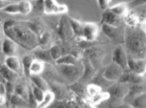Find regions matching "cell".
I'll list each match as a JSON object with an SVG mask.
<instances>
[{"instance_id":"obj_11","label":"cell","mask_w":146,"mask_h":108,"mask_svg":"<svg viewBox=\"0 0 146 108\" xmlns=\"http://www.w3.org/2000/svg\"><path fill=\"white\" fill-rule=\"evenodd\" d=\"M118 82L125 83L127 84H133V83H140L144 82L143 76L133 73L129 70H123V72L118 80Z\"/></svg>"},{"instance_id":"obj_33","label":"cell","mask_w":146,"mask_h":108,"mask_svg":"<svg viewBox=\"0 0 146 108\" xmlns=\"http://www.w3.org/2000/svg\"><path fill=\"white\" fill-rule=\"evenodd\" d=\"M4 13L9 14V15H17L19 14V9L18 2L13 1L11 4L2 10Z\"/></svg>"},{"instance_id":"obj_36","label":"cell","mask_w":146,"mask_h":108,"mask_svg":"<svg viewBox=\"0 0 146 108\" xmlns=\"http://www.w3.org/2000/svg\"><path fill=\"white\" fill-rule=\"evenodd\" d=\"M97 1H98L100 9L104 11L110 7V4L111 0H97Z\"/></svg>"},{"instance_id":"obj_3","label":"cell","mask_w":146,"mask_h":108,"mask_svg":"<svg viewBox=\"0 0 146 108\" xmlns=\"http://www.w3.org/2000/svg\"><path fill=\"white\" fill-rule=\"evenodd\" d=\"M62 76L70 83H74L84 74V68L82 65H58Z\"/></svg>"},{"instance_id":"obj_9","label":"cell","mask_w":146,"mask_h":108,"mask_svg":"<svg viewBox=\"0 0 146 108\" xmlns=\"http://www.w3.org/2000/svg\"><path fill=\"white\" fill-rule=\"evenodd\" d=\"M127 66L128 70L135 74L141 76L146 74V62L144 59L133 58L127 55Z\"/></svg>"},{"instance_id":"obj_20","label":"cell","mask_w":146,"mask_h":108,"mask_svg":"<svg viewBox=\"0 0 146 108\" xmlns=\"http://www.w3.org/2000/svg\"><path fill=\"white\" fill-rule=\"evenodd\" d=\"M44 69V62L35 58L29 68V76L31 75H40Z\"/></svg>"},{"instance_id":"obj_31","label":"cell","mask_w":146,"mask_h":108,"mask_svg":"<svg viewBox=\"0 0 146 108\" xmlns=\"http://www.w3.org/2000/svg\"><path fill=\"white\" fill-rule=\"evenodd\" d=\"M31 90L32 93H33L34 97H35V99H36V102H37L38 105L40 102H41L42 99H43L44 92H45V91H43L41 89H40L39 87L35 86V85H33V83H32Z\"/></svg>"},{"instance_id":"obj_1","label":"cell","mask_w":146,"mask_h":108,"mask_svg":"<svg viewBox=\"0 0 146 108\" xmlns=\"http://www.w3.org/2000/svg\"><path fill=\"white\" fill-rule=\"evenodd\" d=\"M3 34L22 48L34 50L39 46V36L30 27L29 21L7 20L3 25Z\"/></svg>"},{"instance_id":"obj_4","label":"cell","mask_w":146,"mask_h":108,"mask_svg":"<svg viewBox=\"0 0 146 108\" xmlns=\"http://www.w3.org/2000/svg\"><path fill=\"white\" fill-rule=\"evenodd\" d=\"M68 11V8L65 4L58 3L56 0H44L43 13L46 15H63Z\"/></svg>"},{"instance_id":"obj_6","label":"cell","mask_w":146,"mask_h":108,"mask_svg":"<svg viewBox=\"0 0 146 108\" xmlns=\"http://www.w3.org/2000/svg\"><path fill=\"white\" fill-rule=\"evenodd\" d=\"M99 32V27L96 23L86 22L83 24L82 35L81 39L86 42H93L96 39Z\"/></svg>"},{"instance_id":"obj_28","label":"cell","mask_w":146,"mask_h":108,"mask_svg":"<svg viewBox=\"0 0 146 108\" xmlns=\"http://www.w3.org/2000/svg\"><path fill=\"white\" fill-rule=\"evenodd\" d=\"M129 103L133 107H146V91L137 95Z\"/></svg>"},{"instance_id":"obj_5","label":"cell","mask_w":146,"mask_h":108,"mask_svg":"<svg viewBox=\"0 0 146 108\" xmlns=\"http://www.w3.org/2000/svg\"><path fill=\"white\" fill-rule=\"evenodd\" d=\"M113 62L120 66L123 70H127V53L123 44H119L115 46L112 53Z\"/></svg>"},{"instance_id":"obj_15","label":"cell","mask_w":146,"mask_h":108,"mask_svg":"<svg viewBox=\"0 0 146 108\" xmlns=\"http://www.w3.org/2000/svg\"><path fill=\"white\" fill-rule=\"evenodd\" d=\"M19 75L9 69L5 64H3L0 67V76L5 81L15 83L17 81Z\"/></svg>"},{"instance_id":"obj_21","label":"cell","mask_w":146,"mask_h":108,"mask_svg":"<svg viewBox=\"0 0 146 108\" xmlns=\"http://www.w3.org/2000/svg\"><path fill=\"white\" fill-rule=\"evenodd\" d=\"M29 78L33 85L39 87L40 89H42L43 91H46L50 89L47 82L40 75H31Z\"/></svg>"},{"instance_id":"obj_26","label":"cell","mask_w":146,"mask_h":108,"mask_svg":"<svg viewBox=\"0 0 146 108\" xmlns=\"http://www.w3.org/2000/svg\"><path fill=\"white\" fill-rule=\"evenodd\" d=\"M19 9V14L23 15H27L33 10V5L29 0H21L18 2Z\"/></svg>"},{"instance_id":"obj_18","label":"cell","mask_w":146,"mask_h":108,"mask_svg":"<svg viewBox=\"0 0 146 108\" xmlns=\"http://www.w3.org/2000/svg\"><path fill=\"white\" fill-rule=\"evenodd\" d=\"M108 9L115 15L122 17H124L127 15L129 10L127 3H119L115 4L114 5L109 7Z\"/></svg>"},{"instance_id":"obj_17","label":"cell","mask_w":146,"mask_h":108,"mask_svg":"<svg viewBox=\"0 0 146 108\" xmlns=\"http://www.w3.org/2000/svg\"><path fill=\"white\" fill-rule=\"evenodd\" d=\"M68 21H69L73 36L81 39L82 35L83 24H84V23L70 17H68Z\"/></svg>"},{"instance_id":"obj_19","label":"cell","mask_w":146,"mask_h":108,"mask_svg":"<svg viewBox=\"0 0 146 108\" xmlns=\"http://www.w3.org/2000/svg\"><path fill=\"white\" fill-rule=\"evenodd\" d=\"M34 51H35L34 55H35V58L42 60L44 63H51L52 62H54V60L50 56L48 49H43V48L37 47L34 50Z\"/></svg>"},{"instance_id":"obj_13","label":"cell","mask_w":146,"mask_h":108,"mask_svg":"<svg viewBox=\"0 0 146 108\" xmlns=\"http://www.w3.org/2000/svg\"><path fill=\"white\" fill-rule=\"evenodd\" d=\"M146 91V85L143 83H133L128 87V91L123 99H129V103L132 99L141 93Z\"/></svg>"},{"instance_id":"obj_30","label":"cell","mask_w":146,"mask_h":108,"mask_svg":"<svg viewBox=\"0 0 146 108\" xmlns=\"http://www.w3.org/2000/svg\"><path fill=\"white\" fill-rule=\"evenodd\" d=\"M139 22V19L135 14L128 11L127 15L124 17V23L126 24L127 26L129 27H137Z\"/></svg>"},{"instance_id":"obj_32","label":"cell","mask_w":146,"mask_h":108,"mask_svg":"<svg viewBox=\"0 0 146 108\" xmlns=\"http://www.w3.org/2000/svg\"><path fill=\"white\" fill-rule=\"evenodd\" d=\"M50 56L54 62H56L58 59H59L62 56V50L60 46L57 44H52L51 46L48 48Z\"/></svg>"},{"instance_id":"obj_10","label":"cell","mask_w":146,"mask_h":108,"mask_svg":"<svg viewBox=\"0 0 146 108\" xmlns=\"http://www.w3.org/2000/svg\"><path fill=\"white\" fill-rule=\"evenodd\" d=\"M128 87L127 83L117 81V83H115L110 87L108 91L110 97L116 100L123 99L128 91Z\"/></svg>"},{"instance_id":"obj_23","label":"cell","mask_w":146,"mask_h":108,"mask_svg":"<svg viewBox=\"0 0 146 108\" xmlns=\"http://www.w3.org/2000/svg\"><path fill=\"white\" fill-rule=\"evenodd\" d=\"M52 36L49 32H43L39 36V46L38 47L43 49H48L52 44Z\"/></svg>"},{"instance_id":"obj_41","label":"cell","mask_w":146,"mask_h":108,"mask_svg":"<svg viewBox=\"0 0 146 108\" xmlns=\"http://www.w3.org/2000/svg\"><path fill=\"white\" fill-rule=\"evenodd\" d=\"M3 27H1V25H0V40H1L2 37H3Z\"/></svg>"},{"instance_id":"obj_34","label":"cell","mask_w":146,"mask_h":108,"mask_svg":"<svg viewBox=\"0 0 146 108\" xmlns=\"http://www.w3.org/2000/svg\"><path fill=\"white\" fill-rule=\"evenodd\" d=\"M86 90L88 96L92 98V97L96 96V95H98V93H100L101 87H100V85L94 84V83H92V84L88 85L87 86Z\"/></svg>"},{"instance_id":"obj_24","label":"cell","mask_w":146,"mask_h":108,"mask_svg":"<svg viewBox=\"0 0 146 108\" xmlns=\"http://www.w3.org/2000/svg\"><path fill=\"white\" fill-rule=\"evenodd\" d=\"M55 99V94L50 89L44 92V95L41 102L38 105V108H46L49 106L53 102L54 99Z\"/></svg>"},{"instance_id":"obj_38","label":"cell","mask_w":146,"mask_h":108,"mask_svg":"<svg viewBox=\"0 0 146 108\" xmlns=\"http://www.w3.org/2000/svg\"><path fill=\"white\" fill-rule=\"evenodd\" d=\"M11 0H0V10H3L4 8H5L7 5L12 3Z\"/></svg>"},{"instance_id":"obj_27","label":"cell","mask_w":146,"mask_h":108,"mask_svg":"<svg viewBox=\"0 0 146 108\" xmlns=\"http://www.w3.org/2000/svg\"><path fill=\"white\" fill-rule=\"evenodd\" d=\"M35 56L31 54L25 55L21 60L22 67H23V74L29 77V68L33 60L35 59Z\"/></svg>"},{"instance_id":"obj_7","label":"cell","mask_w":146,"mask_h":108,"mask_svg":"<svg viewBox=\"0 0 146 108\" xmlns=\"http://www.w3.org/2000/svg\"><path fill=\"white\" fill-rule=\"evenodd\" d=\"M124 23V17L115 15L108 9L103 11L100 24L113 26V27H120Z\"/></svg>"},{"instance_id":"obj_8","label":"cell","mask_w":146,"mask_h":108,"mask_svg":"<svg viewBox=\"0 0 146 108\" xmlns=\"http://www.w3.org/2000/svg\"><path fill=\"white\" fill-rule=\"evenodd\" d=\"M123 70L114 62L106 67L102 73V77L108 81H117L122 74Z\"/></svg>"},{"instance_id":"obj_22","label":"cell","mask_w":146,"mask_h":108,"mask_svg":"<svg viewBox=\"0 0 146 108\" xmlns=\"http://www.w3.org/2000/svg\"><path fill=\"white\" fill-rule=\"evenodd\" d=\"M55 62L57 65H74L78 63L77 57L70 54L62 55Z\"/></svg>"},{"instance_id":"obj_2","label":"cell","mask_w":146,"mask_h":108,"mask_svg":"<svg viewBox=\"0 0 146 108\" xmlns=\"http://www.w3.org/2000/svg\"><path fill=\"white\" fill-rule=\"evenodd\" d=\"M124 46L127 55L137 59H144L146 53V32L137 27L127 26L124 29Z\"/></svg>"},{"instance_id":"obj_14","label":"cell","mask_w":146,"mask_h":108,"mask_svg":"<svg viewBox=\"0 0 146 108\" xmlns=\"http://www.w3.org/2000/svg\"><path fill=\"white\" fill-rule=\"evenodd\" d=\"M17 44L11 38L6 37L2 42L1 50L6 56L15 55L17 51Z\"/></svg>"},{"instance_id":"obj_16","label":"cell","mask_w":146,"mask_h":108,"mask_svg":"<svg viewBox=\"0 0 146 108\" xmlns=\"http://www.w3.org/2000/svg\"><path fill=\"white\" fill-rule=\"evenodd\" d=\"M119 28V27L107 25V24H101V30L103 33L111 40L117 39L120 35Z\"/></svg>"},{"instance_id":"obj_29","label":"cell","mask_w":146,"mask_h":108,"mask_svg":"<svg viewBox=\"0 0 146 108\" xmlns=\"http://www.w3.org/2000/svg\"><path fill=\"white\" fill-rule=\"evenodd\" d=\"M29 90L30 89L28 88L27 85L21 83L15 85V92L14 93H17V94L20 95V96H21L27 101Z\"/></svg>"},{"instance_id":"obj_37","label":"cell","mask_w":146,"mask_h":108,"mask_svg":"<svg viewBox=\"0 0 146 108\" xmlns=\"http://www.w3.org/2000/svg\"><path fill=\"white\" fill-rule=\"evenodd\" d=\"M43 1L44 0H35V3L33 5V9L43 13Z\"/></svg>"},{"instance_id":"obj_42","label":"cell","mask_w":146,"mask_h":108,"mask_svg":"<svg viewBox=\"0 0 146 108\" xmlns=\"http://www.w3.org/2000/svg\"><path fill=\"white\" fill-rule=\"evenodd\" d=\"M144 60H145V62H146V53H145V57H144Z\"/></svg>"},{"instance_id":"obj_39","label":"cell","mask_w":146,"mask_h":108,"mask_svg":"<svg viewBox=\"0 0 146 108\" xmlns=\"http://www.w3.org/2000/svg\"><path fill=\"white\" fill-rule=\"evenodd\" d=\"M7 96L5 94H0V105H5L7 102Z\"/></svg>"},{"instance_id":"obj_25","label":"cell","mask_w":146,"mask_h":108,"mask_svg":"<svg viewBox=\"0 0 146 108\" xmlns=\"http://www.w3.org/2000/svg\"><path fill=\"white\" fill-rule=\"evenodd\" d=\"M8 101L9 104L13 107H23L28 105L27 101L25 99L15 93L11 95Z\"/></svg>"},{"instance_id":"obj_35","label":"cell","mask_w":146,"mask_h":108,"mask_svg":"<svg viewBox=\"0 0 146 108\" xmlns=\"http://www.w3.org/2000/svg\"><path fill=\"white\" fill-rule=\"evenodd\" d=\"M143 5H146V0H133V1L127 3V5H128L129 9Z\"/></svg>"},{"instance_id":"obj_12","label":"cell","mask_w":146,"mask_h":108,"mask_svg":"<svg viewBox=\"0 0 146 108\" xmlns=\"http://www.w3.org/2000/svg\"><path fill=\"white\" fill-rule=\"evenodd\" d=\"M4 64L19 75L23 74L21 60H20V59L15 55L6 56L4 60Z\"/></svg>"},{"instance_id":"obj_40","label":"cell","mask_w":146,"mask_h":108,"mask_svg":"<svg viewBox=\"0 0 146 108\" xmlns=\"http://www.w3.org/2000/svg\"><path fill=\"white\" fill-rule=\"evenodd\" d=\"M0 94L6 95V89L5 83H0Z\"/></svg>"}]
</instances>
